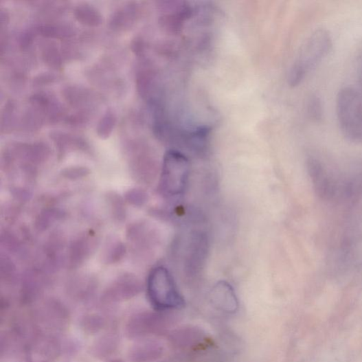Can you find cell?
Masks as SVG:
<instances>
[{"label":"cell","mask_w":362,"mask_h":362,"mask_svg":"<svg viewBox=\"0 0 362 362\" xmlns=\"http://www.w3.org/2000/svg\"><path fill=\"white\" fill-rule=\"evenodd\" d=\"M337 115L343 135L362 144V81L359 87L342 89L337 98Z\"/></svg>","instance_id":"1"},{"label":"cell","mask_w":362,"mask_h":362,"mask_svg":"<svg viewBox=\"0 0 362 362\" xmlns=\"http://www.w3.org/2000/svg\"><path fill=\"white\" fill-rule=\"evenodd\" d=\"M190 176V163L181 153L172 150L163 159L159 191L168 199L177 198L185 192Z\"/></svg>","instance_id":"2"},{"label":"cell","mask_w":362,"mask_h":362,"mask_svg":"<svg viewBox=\"0 0 362 362\" xmlns=\"http://www.w3.org/2000/svg\"><path fill=\"white\" fill-rule=\"evenodd\" d=\"M331 46V38L326 32L319 30L313 34L293 68L291 74L292 84L299 83L310 69L315 68L327 56Z\"/></svg>","instance_id":"3"},{"label":"cell","mask_w":362,"mask_h":362,"mask_svg":"<svg viewBox=\"0 0 362 362\" xmlns=\"http://www.w3.org/2000/svg\"><path fill=\"white\" fill-rule=\"evenodd\" d=\"M148 293L152 302L161 308H179L183 299L179 293L172 275L162 267L154 269L148 278Z\"/></svg>","instance_id":"4"},{"label":"cell","mask_w":362,"mask_h":362,"mask_svg":"<svg viewBox=\"0 0 362 362\" xmlns=\"http://www.w3.org/2000/svg\"><path fill=\"white\" fill-rule=\"evenodd\" d=\"M308 176L316 195L324 201L333 200L339 195V184L328 174L322 163L316 158H308L306 161Z\"/></svg>","instance_id":"5"},{"label":"cell","mask_w":362,"mask_h":362,"mask_svg":"<svg viewBox=\"0 0 362 362\" xmlns=\"http://www.w3.org/2000/svg\"><path fill=\"white\" fill-rule=\"evenodd\" d=\"M210 297L215 306L226 312H234L238 306L234 289L226 282L217 283L212 289Z\"/></svg>","instance_id":"6"},{"label":"cell","mask_w":362,"mask_h":362,"mask_svg":"<svg viewBox=\"0 0 362 362\" xmlns=\"http://www.w3.org/2000/svg\"><path fill=\"white\" fill-rule=\"evenodd\" d=\"M139 15V9L136 4L131 3L118 8L110 19V26L113 30L122 31L132 27Z\"/></svg>","instance_id":"7"},{"label":"cell","mask_w":362,"mask_h":362,"mask_svg":"<svg viewBox=\"0 0 362 362\" xmlns=\"http://www.w3.org/2000/svg\"><path fill=\"white\" fill-rule=\"evenodd\" d=\"M77 20L88 27H98L102 22L100 12L91 5L82 3L78 5L74 11Z\"/></svg>","instance_id":"8"},{"label":"cell","mask_w":362,"mask_h":362,"mask_svg":"<svg viewBox=\"0 0 362 362\" xmlns=\"http://www.w3.org/2000/svg\"><path fill=\"white\" fill-rule=\"evenodd\" d=\"M93 238L85 236L76 240L69 251V262L72 265H78L89 256L93 245Z\"/></svg>","instance_id":"9"},{"label":"cell","mask_w":362,"mask_h":362,"mask_svg":"<svg viewBox=\"0 0 362 362\" xmlns=\"http://www.w3.org/2000/svg\"><path fill=\"white\" fill-rule=\"evenodd\" d=\"M52 138L61 152L68 149L87 150L88 144L82 138L63 133L52 134Z\"/></svg>","instance_id":"10"},{"label":"cell","mask_w":362,"mask_h":362,"mask_svg":"<svg viewBox=\"0 0 362 362\" xmlns=\"http://www.w3.org/2000/svg\"><path fill=\"white\" fill-rule=\"evenodd\" d=\"M64 98L72 106H80L87 103L90 93L85 89L78 87H68L64 91Z\"/></svg>","instance_id":"11"},{"label":"cell","mask_w":362,"mask_h":362,"mask_svg":"<svg viewBox=\"0 0 362 362\" xmlns=\"http://www.w3.org/2000/svg\"><path fill=\"white\" fill-rule=\"evenodd\" d=\"M107 201L113 218L119 223L124 222L126 220V207L123 198L111 192L107 195Z\"/></svg>","instance_id":"12"},{"label":"cell","mask_w":362,"mask_h":362,"mask_svg":"<svg viewBox=\"0 0 362 362\" xmlns=\"http://www.w3.org/2000/svg\"><path fill=\"white\" fill-rule=\"evenodd\" d=\"M117 122V117L112 111H108L100 120L96 132L101 139H106L111 134Z\"/></svg>","instance_id":"13"},{"label":"cell","mask_w":362,"mask_h":362,"mask_svg":"<svg viewBox=\"0 0 362 362\" xmlns=\"http://www.w3.org/2000/svg\"><path fill=\"white\" fill-rule=\"evenodd\" d=\"M43 58L45 63L51 67L57 69L62 65V58L58 47L52 44L44 47Z\"/></svg>","instance_id":"14"},{"label":"cell","mask_w":362,"mask_h":362,"mask_svg":"<svg viewBox=\"0 0 362 362\" xmlns=\"http://www.w3.org/2000/svg\"><path fill=\"white\" fill-rule=\"evenodd\" d=\"M126 201L135 206H142L148 201L147 193L141 189H131L126 195Z\"/></svg>","instance_id":"15"},{"label":"cell","mask_w":362,"mask_h":362,"mask_svg":"<svg viewBox=\"0 0 362 362\" xmlns=\"http://www.w3.org/2000/svg\"><path fill=\"white\" fill-rule=\"evenodd\" d=\"M90 174L89 168L84 166H72L65 168L62 176L69 180H77L86 177Z\"/></svg>","instance_id":"16"}]
</instances>
